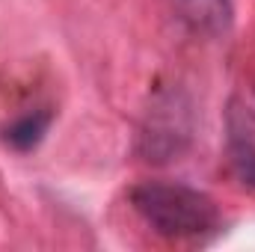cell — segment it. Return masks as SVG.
<instances>
[{"label":"cell","instance_id":"6da1fadb","mask_svg":"<svg viewBox=\"0 0 255 252\" xmlns=\"http://www.w3.org/2000/svg\"><path fill=\"white\" fill-rule=\"evenodd\" d=\"M133 211L169 241H202L220 229V211L211 196L172 181H145L130 190Z\"/></svg>","mask_w":255,"mask_h":252},{"label":"cell","instance_id":"7a4b0ae2","mask_svg":"<svg viewBox=\"0 0 255 252\" xmlns=\"http://www.w3.org/2000/svg\"><path fill=\"white\" fill-rule=\"evenodd\" d=\"M193 136V110L181 92H163L151 101L139 127V154L151 163L175 160Z\"/></svg>","mask_w":255,"mask_h":252},{"label":"cell","instance_id":"3957f363","mask_svg":"<svg viewBox=\"0 0 255 252\" xmlns=\"http://www.w3.org/2000/svg\"><path fill=\"white\" fill-rule=\"evenodd\" d=\"M226 145H229V166L235 178L255 193V116L250 107L232 101L226 116Z\"/></svg>","mask_w":255,"mask_h":252},{"label":"cell","instance_id":"277c9868","mask_svg":"<svg viewBox=\"0 0 255 252\" xmlns=\"http://www.w3.org/2000/svg\"><path fill=\"white\" fill-rule=\"evenodd\" d=\"M178 18L202 36H220L232 24V0H172Z\"/></svg>","mask_w":255,"mask_h":252},{"label":"cell","instance_id":"5b68a950","mask_svg":"<svg viewBox=\"0 0 255 252\" xmlns=\"http://www.w3.org/2000/svg\"><path fill=\"white\" fill-rule=\"evenodd\" d=\"M48 125H51V113H48V110L27 113V116H21L15 125L6 127V142H12L15 148H33V145L45 136Z\"/></svg>","mask_w":255,"mask_h":252}]
</instances>
